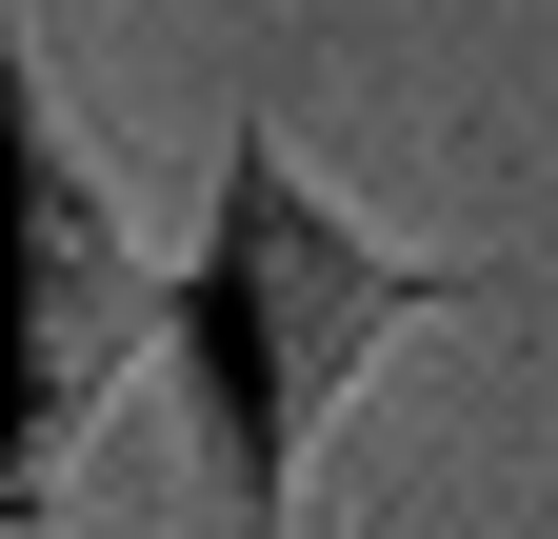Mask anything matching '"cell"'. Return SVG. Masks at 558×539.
Instances as JSON below:
<instances>
[{
  "mask_svg": "<svg viewBox=\"0 0 558 539\" xmlns=\"http://www.w3.org/2000/svg\"><path fill=\"white\" fill-rule=\"evenodd\" d=\"M499 260L379 240L279 120H220V180H199V240L160 260V380L199 420V480H220V539H300L319 440L360 420V380L418 340V320H478Z\"/></svg>",
  "mask_w": 558,
  "mask_h": 539,
  "instance_id": "1",
  "label": "cell"
},
{
  "mask_svg": "<svg viewBox=\"0 0 558 539\" xmlns=\"http://www.w3.org/2000/svg\"><path fill=\"white\" fill-rule=\"evenodd\" d=\"M140 360H160V240L120 220L100 141L40 81V21L0 0V539H60V480Z\"/></svg>",
  "mask_w": 558,
  "mask_h": 539,
  "instance_id": "2",
  "label": "cell"
}]
</instances>
